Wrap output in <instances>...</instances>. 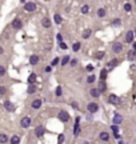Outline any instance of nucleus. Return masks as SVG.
I'll list each match as a JSON object with an SVG mask.
<instances>
[{
  "label": "nucleus",
  "mask_w": 136,
  "mask_h": 144,
  "mask_svg": "<svg viewBox=\"0 0 136 144\" xmlns=\"http://www.w3.org/2000/svg\"><path fill=\"white\" fill-rule=\"evenodd\" d=\"M59 119L65 123V121L69 120V114H68L67 111H60V112H59Z\"/></svg>",
  "instance_id": "1"
},
{
  "label": "nucleus",
  "mask_w": 136,
  "mask_h": 144,
  "mask_svg": "<svg viewBox=\"0 0 136 144\" xmlns=\"http://www.w3.org/2000/svg\"><path fill=\"white\" fill-rule=\"evenodd\" d=\"M108 101L111 104H115V105H117V104L120 103V99L116 96V95H109V96H108Z\"/></svg>",
  "instance_id": "2"
},
{
  "label": "nucleus",
  "mask_w": 136,
  "mask_h": 144,
  "mask_svg": "<svg viewBox=\"0 0 136 144\" xmlns=\"http://www.w3.org/2000/svg\"><path fill=\"white\" fill-rule=\"evenodd\" d=\"M24 10L28 11V12H31V11H35V10H36V4L32 3V1H31V3H25V4H24Z\"/></svg>",
  "instance_id": "3"
},
{
  "label": "nucleus",
  "mask_w": 136,
  "mask_h": 144,
  "mask_svg": "<svg viewBox=\"0 0 136 144\" xmlns=\"http://www.w3.org/2000/svg\"><path fill=\"white\" fill-rule=\"evenodd\" d=\"M121 51H123V45L120 43H117V41H116V43L112 45V52H115V54H119V52H121Z\"/></svg>",
  "instance_id": "4"
},
{
  "label": "nucleus",
  "mask_w": 136,
  "mask_h": 144,
  "mask_svg": "<svg viewBox=\"0 0 136 144\" xmlns=\"http://www.w3.org/2000/svg\"><path fill=\"white\" fill-rule=\"evenodd\" d=\"M88 111L91 112V114H95V112H97V109H99V105L96 103H89L88 104Z\"/></svg>",
  "instance_id": "5"
},
{
  "label": "nucleus",
  "mask_w": 136,
  "mask_h": 144,
  "mask_svg": "<svg viewBox=\"0 0 136 144\" xmlns=\"http://www.w3.org/2000/svg\"><path fill=\"white\" fill-rule=\"evenodd\" d=\"M45 129L41 125H39V127H36V129H35V135H36V137H43V135H44Z\"/></svg>",
  "instance_id": "6"
},
{
  "label": "nucleus",
  "mask_w": 136,
  "mask_h": 144,
  "mask_svg": "<svg viewBox=\"0 0 136 144\" xmlns=\"http://www.w3.org/2000/svg\"><path fill=\"white\" fill-rule=\"evenodd\" d=\"M20 124H21V127L23 128H28L29 127V124H31V117H23L21 121H20Z\"/></svg>",
  "instance_id": "7"
},
{
  "label": "nucleus",
  "mask_w": 136,
  "mask_h": 144,
  "mask_svg": "<svg viewBox=\"0 0 136 144\" xmlns=\"http://www.w3.org/2000/svg\"><path fill=\"white\" fill-rule=\"evenodd\" d=\"M21 25H23V23H21L20 19H15V20L12 21V27H14L15 30H19V28H21Z\"/></svg>",
  "instance_id": "8"
},
{
  "label": "nucleus",
  "mask_w": 136,
  "mask_h": 144,
  "mask_svg": "<svg viewBox=\"0 0 136 144\" xmlns=\"http://www.w3.org/2000/svg\"><path fill=\"white\" fill-rule=\"evenodd\" d=\"M100 92H102V91L99 89V88H92V89L89 91V94H91L92 97H99L100 96Z\"/></svg>",
  "instance_id": "9"
},
{
  "label": "nucleus",
  "mask_w": 136,
  "mask_h": 144,
  "mask_svg": "<svg viewBox=\"0 0 136 144\" xmlns=\"http://www.w3.org/2000/svg\"><path fill=\"white\" fill-rule=\"evenodd\" d=\"M4 107H5V109H7V111H14V109H15V105L11 103L10 100L4 101Z\"/></svg>",
  "instance_id": "10"
},
{
  "label": "nucleus",
  "mask_w": 136,
  "mask_h": 144,
  "mask_svg": "<svg viewBox=\"0 0 136 144\" xmlns=\"http://www.w3.org/2000/svg\"><path fill=\"white\" fill-rule=\"evenodd\" d=\"M99 137H100V140H102V141H108L109 140L108 132H102V134L99 135Z\"/></svg>",
  "instance_id": "11"
},
{
  "label": "nucleus",
  "mask_w": 136,
  "mask_h": 144,
  "mask_svg": "<svg viewBox=\"0 0 136 144\" xmlns=\"http://www.w3.org/2000/svg\"><path fill=\"white\" fill-rule=\"evenodd\" d=\"M41 24H43V27L44 28H49L51 27V20H49L48 17H44V19L41 20Z\"/></svg>",
  "instance_id": "12"
},
{
  "label": "nucleus",
  "mask_w": 136,
  "mask_h": 144,
  "mask_svg": "<svg viewBox=\"0 0 136 144\" xmlns=\"http://www.w3.org/2000/svg\"><path fill=\"white\" fill-rule=\"evenodd\" d=\"M132 40H133V32H132V31H128L127 35H126V41H127V43H131Z\"/></svg>",
  "instance_id": "13"
},
{
  "label": "nucleus",
  "mask_w": 136,
  "mask_h": 144,
  "mask_svg": "<svg viewBox=\"0 0 136 144\" xmlns=\"http://www.w3.org/2000/svg\"><path fill=\"white\" fill-rule=\"evenodd\" d=\"M79 132H80V125H79V117L76 119V124H75V128H73V135L78 136Z\"/></svg>",
  "instance_id": "14"
},
{
  "label": "nucleus",
  "mask_w": 136,
  "mask_h": 144,
  "mask_svg": "<svg viewBox=\"0 0 136 144\" xmlns=\"http://www.w3.org/2000/svg\"><path fill=\"white\" fill-rule=\"evenodd\" d=\"M40 105H41V100H39V99L32 101V108H34V109H39Z\"/></svg>",
  "instance_id": "15"
},
{
  "label": "nucleus",
  "mask_w": 136,
  "mask_h": 144,
  "mask_svg": "<svg viewBox=\"0 0 136 144\" xmlns=\"http://www.w3.org/2000/svg\"><path fill=\"white\" fill-rule=\"evenodd\" d=\"M38 61H39V56H36V55H32V56L29 57V63L32 64V65L38 64Z\"/></svg>",
  "instance_id": "16"
},
{
  "label": "nucleus",
  "mask_w": 136,
  "mask_h": 144,
  "mask_svg": "<svg viewBox=\"0 0 136 144\" xmlns=\"http://www.w3.org/2000/svg\"><path fill=\"white\" fill-rule=\"evenodd\" d=\"M117 63H119V61L116 60V59H113V60H111V61H109V64H108V65H107V70H112V68L115 67V65H117Z\"/></svg>",
  "instance_id": "17"
},
{
  "label": "nucleus",
  "mask_w": 136,
  "mask_h": 144,
  "mask_svg": "<svg viewBox=\"0 0 136 144\" xmlns=\"http://www.w3.org/2000/svg\"><path fill=\"white\" fill-rule=\"evenodd\" d=\"M123 121V117L120 115H115L113 116V124H120Z\"/></svg>",
  "instance_id": "18"
},
{
  "label": "nucleus",
  "mask_w": 136,
  "mask_h": 144,
  "mask_svg": "<svg viewBox=\"0 0 136 144\" xmlns=\"http://www.w3.org/2000/svg\"><path fill=\"white\" fill-rule=\"evenodd\" d=\"M99 89L102 91V92L107 91V85H106V83H104V80H102L100 83H99Z\"/></svg>",
  "instance_id": "19"
},
{
  "label": "nucleus",
  "mask_w": 136,
  "mask_h": 144,
  "mask_svg": "<svg viewBox=\"0 0 136 144\" xmlns=\"http://www.w3.org/2000/svg\"><path fill=\"white\" fill-rule=\"evenodd\" d=\"M35 91H36V87H35V84H34V83H29V87H28L27 92H28V94H34Z\"/></svg>",
  "instance_id": "20"
},
{
  "label": "nucleus",
  "mask_w": 136,
  "mask_h": 144,
  "mask_svg": "<svg viewBox=\"0 0 136 144\" xmlns=\"http://www.w3.org/2000/svg\"><path fill=\"white\" fill-rule=\"evenodd\" d=\"M35 80H36V75H35V74H31L29 77H28V83H35Z\"/></svg>",
  "instance_id": "21"
},
{
  "label": "nucleus",
  "mask_w": 136,
  "mask_h": 144,
  "mask_svg": "<svg viewBox=\"0 0 136 144\" xmlns=\"http://www.w3.org/2000/svg\"><path fill=\"white\" fill-rule=\"evenodd\" d=\"M107 71H108V70H103L102 72H100V79H102V80H106V77H107Z\"/></svg>",
  "instance_id": "22"
},
{
  "label": "nucleus",
  "mask_w": 136,
  "mask_h": 144,
  "mask_svg": "<svg viewBox=\"0 0 136 144\" xmlns=\"http://www.w3.org/2000/svg\"><path fill=\"white\" fill-rule=\"evenodd\" d=\"M53 19H55V23H58V24H60L61 20H63V19H61V16H60V15H58V14L53 16Z\"/></svg>",
  "instance_id": "23"
},
{
  "label": "nucleus",
  "mask_w": 136,
  "mask_h": 144,
  "mask_svg": "<svg viewBox=\"0 0 136 144\" xmlns=\"http://www.w3.org/2000/svg\"><path fill=\"white\" fill-rule=\"evenodd\" d=\"M7 141H8L7 135H0V143H7Z\"/></svg>",
  "instance_id": "24"
},
{
  "label": "nucleus",
  "mask_w": 136,
  "mask_h": 144,
  "mask_svg": "<svg viewBox=\"0 0 136 144\" xmlns=\"http://www.w3.org/2000/svg\"><path fill=\"white\" fill-rule=\"evenodd\" d=\"M89 35H91V30H85L84 32H83V37H84V39H88Z\"/></svg>",
  "instance_id": "25"
},
{
  "label": "nucleus",
  "mask_w": 136,
  "mask_h": 144,
  "mask_svg": "<svg viewBox=\"0 0 136 144\" xmlns=\"http://www.w3.org/2000/svg\"><path fill=\"white\" fill-rule=\"evenodd\" d=\"M19 141H20L19 136H12V139H11V143H12V144H17Z\"/></svg>",
  "instance_id": "26"
},
{
  "label": "nucleus",
  "mask_w": 136,
  "mask_h": 144,
  "mask_svg": "<svg viewBox=\"0 0 136 144\" xmlns=\"http://www.w3.org/2000/svg\"><path fill=\"white\" fill-rule=\"evenodd\" d=\"M97 15L100 17H103V16H106V10H104V8H100V10L97 11Z\"/></svg>",
  "instance_id": "27"
},
{
  "label": "nucleus",
  "mask_w": 136,
  "mask_h": 144,
  "mask_svg": "<svg viewBox=\"0 0 136 144\" xmlns=\"http://www.w3.org/2000/svg\"><path fill=\"white\" fill-rule=\"evenodd\" d=\"M103 57H104V52H103V51H99L97 54H96V59L100 60V59H103Z\"/></svg>",
  "instance_id": "28"
},
{
  "label": "nucleus",
  "mask_w": 136,
  "mask_h": 144,
  "mask_svg": "<svg viewBox=\"0 0 136 144\" xmlns=\"http://www.w3.org/2000/svg\"><path fill=\"white\" fill-rule=\"evenodd\" d=\"M135 52H136L135 50L129 51V52H128V59H129V60H133V57H135Z\"/></svg>",
  "instance_id": "29"
},
{
  "label": "nucleus",
  "mask_w": 136,
  "mask_h": 144,
  "mask_svg": "<svg viewBox=\"0 0 136 144\" xmlns=\"http://www.w3.org/2000/svg\"><path fill=\"white\" fill-rule=\"evenodd\" d=\"M72 50H73V52L79 51V50H80V43H75L73 45H72Z\"/></svg>",
  "instance_id": "30"
},
{
  "label": "nucleus",
  "mask_w": 136,
  "mask_h": 144,
  "mask_svg": "<svg viewBox=\"0 0 136 144\" xmlns=\"http://www.w3.org/2000/svg\"><path fill=\"white\" fill-rule=\"evenodd\" d=\"M88 11H89L88 5H83V7H82V12H83V14H88Z\"/></svg>",
  "instance_id": "31"
},
{
  "label": "nucleus",
  "mask_w": 136,
  "mask_h": 144,
  "mask_svg": "<svg viewBox=\"0 0 136 144\" xmlns=\"http://www.w3.org/2000/svg\"><path fill=\"white\" fill-rule=\"evenodd\" d=\"M68 61H69V56H64V57H63V60H61V64H63V65H65Z\"/></svg>",
  "instance_id": "32"
},
{
  "label": "nucleus",
  "mask_w": 136,
  "mask_h": 144,
  "mask_svg": "<svg viewBox=\"0 0 136 144\" xmlns=\"http://www.w3.org/2000/svg\"><path fill=\"white\" fill-rule=\"evenodd\" d=\"M124 10H126L127 12H129V11L132 10V7H131V4H129V3H127L126 5H124Z\"/></svg>",
  "instance_id": "33"
},
{
  "label": "nucleus",
  "mask_w": 136,
  "mask_h": 144,
  "mask_svg": "<svg viewBox=\"0 0 136 144\" xmlns=\"http://www.w3.org/2000/svg\"><path fill=\"white\" fill-rule=\"evenodd\" d=\"M87 81H88V83H93V81H95V76H93V75H91V76H88V79H87Z\"/></svg>",
  "instance_id": "34"
},
{
  "label": "nucleus",
  "mask_w": 136,
  "mask_h": 144,
  "mask_svg": "<svg viewBox=\"0 0 136 144\" xmlns=\"http://www.w3.org/2000/svg\"><path fill=\"white\" fill-rule=\"evenodd\" d=\"M116 125H117V124H113V125H112V131L115 132V135H119V134H117V131H119V128L116 127Z\"/></svg>",
  "instance_id": "35"
},
{
  "label": "nucleus",
  "mask_w": 136,
  "mask_h": 144,
  "mask_svg": "<svg viewBox=\"0 0 136 144\" xmlns=\"http://www.w3.org/2000/svg\"><path fill=\"white\" fill-rule=\"evenodd\" d=\"M56 96H61V87L60 85L56 88Z\"/></svg>",
  "instance_id": "36"
},
{
  "label": "nucleus",
  "mask_w": 136,
  "mask_h": 144,
  "mask_svg": "<svg viewBox=\"0 0 136 144\" xmlns=\"http://www.w3.org/2000/svg\"><path fill=\"white\" fill-rule=\"evenodd\" d=\"M64 139H65V136H64V135H59L58 141H59V143H63V141H64Z\"/></svg>",
  "instance_id": "37"
},
{
  "label": "nucleus",
  "mask_w": 136,
  "mask_h": 144,
  "mask_svg": "<svg viewBox=\"0 0 136 144\" xmlns=\"http://www.w3.org/2000/svg\"><path fill=\"white\" fill-rule=\"evenodd\" d=\"M4 75H5V68L0 67V76H4Z\"/></svg>",
  "instance_id": "38"
},
{
  "label": "nucleus",
  "mask_w": 136,
  "mask_h": 144,
  "mask_svg": "<svg viewBox=\"0 0 136 144\" xmlns=\"http://www.w3.org/2000/svg\"><path fill=\"white\" fill-rule=\"evenodd\" d=\"M120 24H121L120 19H115V20H113V25H120Z\"/></svg>",
  "instance_id": "39"
},
{
  "label": "nucleus",
  "mask_w": 136,
  "mask_h": 144,
  "mask_svg": "<svg viewBox=\"0 0 136 144\" xmlns=\"http://www.w3.org/2000/svg\"><path fill=\"white\" fill-rule=\"evenodd\" d=\"M56 64H59V59H58V57H55L53 60H52L51 65H56Z\"/></svg>",
  "instance_id": "40"
},
{
  "label": "nucleus",
  "mask_w": 136,
  "mask_h": 144,
  "mask_svg": "<svg viewBox=\"0 0 136 144\" xmlns=\"http://www.w3.org/2000/svg\"><path fill=\"white\" fill-rule=\"evenodd\" d=\"M71 105H72V108H73V109H79V105H78V103H75V101H73V103H72Z\"/></svg>",
  "instance_id": "41"
},
{
  "label": "nucleus",
  "mask_w": 136,
  "mask_h": 144,
  "mask_svg": "<svg viewBox=\"0 0 136 144\" xmlns=\"http://www.w3.org/2000/svg\"><path fill=\"white\" fill-rule=\"evenodd\" d=\"M60 48H63V50H67V44L63 43V41H60Z\"/></svg>",
  "instance_id": "42"
},
{
  "label": "nucleus",
  "mask_w": 136,
  "mask_h": 144,
  "mask_svg": "<svg viewBox=\"0 0 136 144\" xmlns=\"http://www.w3.org/2000/svg\"><path fill=\"white\" fill-rule=\"evenodd\" d=\"M56 39H58V40H59V43H60V41H63V37H61V35H60V34H58V36H56Z\"/></svg>",
  "instance_id": "43"
},
{
  "label": "nucleus",
  "mask_w": 136,
  "mask_h": 144,
  "mask_svg": "<svg viewBox=\"0 0 136 144\" xmlns=\"http://www.w3.org/2000/svg\"><path fill=\"white\" fill-rule=\"evenodd\" d=\"M76 63H78V60H76V59H73V60H71V65H76Z\"/></svg>",
  "instance_id": "44"
},
{
  "label": "nucleus",
  "mask_w": 136,
  "mask_h": 144,
  "mask_svg": "<svg viewBox=\"0 0 136 144\" xmlns=\"http://www.w3.org/2000/svg\"><path fill=\"white\" fill-rule=\"evenodd\" d=\"M0 92H1V94H4V92H5V88H4V87H0Z\"/></svg>",
  "instance_id": "45"
},
{
  "label": "nucleus",
  "mask_w": 136,
  "mask_h": 144,
  "mask_svg": "<svg viewBox=\"0 0 136 144\" xmlns=\"http://www.w3.org/2000/svg\"><path fill=\"white\" fill-rule=\"evenodd\" d=\"M133 101H135V104H136V95L133 96Z\"/></svg>",
  "instance_id": "46"
},
{
  "label": "nucleus",
  "mask_w": 136,
  "mask_h": 144,
  "mask_svg": "<svg viewBox=\"0 0 136 144\" xmlns=\"http://www.w3.org/2000/svg\"><path fill=\"white\" fill-rule=\"evenodd\" d=\"M133 50H135V51H136V43H135V44H133Z\"/></svg>",
  "instance_id": "47"
},
{
  "label": "nucleus",
  "mask_w": 136,
  "mask_h": 144,
  "mask_svg": "<svg viewBox=\"0 0 136 144\" xmlns=\"http://www.w3.org/2000/svg\"><path fill=\"white\" fill-rule=\"evenodd\" d=\"M135 3H136V0H135Z\"/></svg>",
  "instance_id": "48"
},
{
  "label": "nucleus",
  "mask_w": 136,
  "mask_h": 144,
  "mask_svg": "<svg viewBox=\"0 0 136 144\" xmlns=\"http://www.w3.org/2000/svg\"><path fill=\"white\" fill-rule=\"evenodd\" d=\"M135 34H136V32H135Z\"/></svg>",
  "instance_id": "49"
}]
</instances>
